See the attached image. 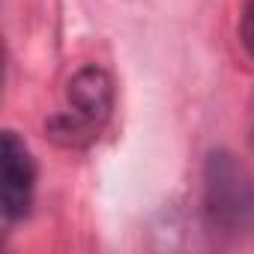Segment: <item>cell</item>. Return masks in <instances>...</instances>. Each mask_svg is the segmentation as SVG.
Here are the masks:
<instances>
[{"instance_id": "1", "label": "cell", "mask_w": 254, "mask_h": 254, "mask_svg": "<svg viewBox=\"0 0 254 254\" xmlns=\"http://www.w3.org/2000/svg\"><path fill=\"white\" fill-rule=\"evenodd\" d=\"M200 203L215 233L227 239H254V171L230 150H209Z\"/></svg>"}, {"instance_id": "2", "label": "cell", "mask_w": 254, "mask_h": 254, "mask_svg": "<svg viewBox=\"0 0 254 254\" xmlns=\"http://www.w3.org/2000/svg\"><path fill=\"white\" fill-rule=\"evenodd\" d=\"M114 111V78L108 69L87 63L66 84V111L45 123V132L57 147H87L99 138Z\"/></svg>"}, {"instance_id": "3", "label": "cell", "mask_w": 254, "mask_h": 254, "mask_svg": "<svg viewBox=\"0 0 254 254\" xmlns=\"http://www.w3.org/2000/svg\"><path fill=\"white\" fill-rule=\"evenodd\" d=\"M0 168H3L0 206H3L6 224H15L30 215L36 194V162L15 132H3L0 138Z\"/></svg>"}, {"instance_id": "4", "label": "cell", "mask_w": 254, "mask_h": 254, "mask_svg": "<svg viewBox=\"0 0 254 254\" xmlns=\"http://www.w3.org/2000/svg\"><path fill=\"white\" fill-rule=\"evenodd\" d=\"M239 42L248 51V57L254 60V0L242 3V15H239Z\"/></svg>"}, {"instance_id": "5", "label": "cell", "mask_w": 254, "mask_h": 254, "mask_svg": "<svg viewBox=\"0 0 254 254\" xmlns=\"http://www.w3.org/2000/svg\"><path fill=\"white\" fill-rule=\"evenodd\" d=\"M251 135H254V126H251Z\"/></svg>"}]
</instances>
